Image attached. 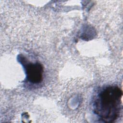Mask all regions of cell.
Masks as SVG:
<instances>
[{
    "label": "cell",
    "mask_w": 123,
    "mask_h": 123,
    "mask_svg": "<svg viewBox=\"0 0 123 123\" xmlns=\"http://www.w3.org/2000/svg\"><path fill=\"white\" fill-rule=\"evenodd\" d=\"M122 90L118 86H109L98 94L94 103V113L105 123L116 120L120 112Z\"/></svg>",
    "instance_id": "cell-1"
},
{
    "label": "cell",
    "mask_w": 123,
    "mask_h": 123,
    "mask_svg": "<svg viewBox=\"0 0 123 123\" xmlns=\"http://www.w3.org/2000/svg\"><path fill=\"white\" fill-rule=\"evenodd\" d=\"M18 59L25 69L26 80L32 84L40 83L42 80L43 73L42 64L37 62L33 63L28 62L23 56H19Z\"/></svg>",
    "instance_id": "cell-2"
}]
</instances>
